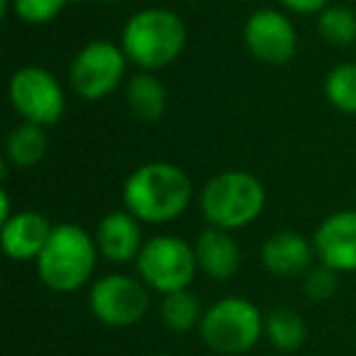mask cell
Returning <instances> with one entry per match:
<instances>
[{
  "label": "cell",
  "mask_w": 356,
  "mask_h": 356,
  "mask_svg": "<svg viewBox=\"0 0 356 356\" xmlns=\"http://www.w3.org/2000/svg\"><path fill=\"white\" fill-rule=\"evenodd\" d=\"M95 244L103 259L113 264L137 261L142 252V222L127 210H110L95 227Z\"/></svg>",
  "instance_id": "obj_13"
},
{
  "label": "cell",
  "mask_w": 356,
  "mask_h": 356,
  "mask_svg": "<svg viewBox=\"0 0 356 356\" xmlns=\"http://www.w3.org/2000/svg\"><path fill=\"white\" fill-rule=\"evenodd\" d=\"M13 208H10V193L6 188L0 191V222H6V220L13 218Z\"/></svg>",
  "instance_id": "obj_25"
},
{
  "label": "cell",
  "mask_w": 356,
  "mask_h": 356,
  "mask_svg": "<svg viewBox=\"0 0 356 356\" xmlns=\"http://www.w3.org/2000/svg\"><path fill=\"white\" fill-rule=\"evenodd\" d=\"M264 337L278 351H298L307 341V325L291 307H276L264 315Z\"/></svg>",
  "instance_id": "obj_17"
},
{
  "label": "cell",
  "mask_w": 356,
  "mask_h": 356,
  "mask_svg": "<svg viewBox=\"0 0 356 356\" xmlns=\"http://www.w3.org/2000/svg\"><path fill=\"white\" fill-rule=\"evenodd\" d=\"M302 293H305V298L312 302L330 300L337 293V271H332L325 264L312 266L310 271L302 276Z\"/></svg>",
  "instance_id": "obj_23"
},
{
  "label": "cell",
  "mask_w": 356,
  "mask_h": 356,
  "mask_svg": "<svg viewBox=\"0 0 356 356\" xmlns=\"http://www.w3.org/2000/svg\"><path fill=\"white\" fill-rule=\"evenodd\" d=\"M317 32L332 47H351L356 42V13L346 6H327L317 15Z\"/></svg>",
  "instance_id": "obj_20"
},
{
  "label": "cell",
  "mask_w": 356,
  "mask_h": 356,
  "mask_svg": "<svg viewBox=\"0 0 356 356\" xmlns=\"http://www.w3.org/2000/svg\"><path fill=\"white\" fill-rule=\"evenodd\" d=\"M325 95L332 108L344 115H356V64L346 61L327 74Z\"/></svg>",
  "instance_id": "obj_21"
},
{
  "label": "cell",
  "mask_w": 356,
  "mask_h": 356,
  "mask_svg": "<svg viewBox=\"0 0 356 356\" xmlns=\"http://www.w3.org/2000/svg\"><path fill=\"white\" fill-rule=\"evenodd\" d=\"M198 271H203L213 281H227L239 268V244L227 229L208 227L198 234L193 244Z\"/></svg>",
  "instance_id": "obj_15"
},
{
  "label": "cell",
  "mask_w": 356,
  "mask_h": 356,
  "mask_svg": "<svg viewBox=\"0 0 356 356\" xmlns=\"http://www.w3.org/2000/svg\"><path fill=\"white\" fill-rule=\"evenodd\" d=\"M51 229H54V225L42 213L20 210L3 222V232H0L3 252L13 261H37L49 242Z\"/></svg>",
  "instance_id": "obj_12"
},
{
  "label": "cell",
  "mask_w": 356,
  "mask_h": 356,
  "mask_svg": "<svg viewBox=\"0 0 356 356\" xmlns=\"http://www.w3.org/2000/svg\"><path fill=\"white\" fill-rule=\"evenodd\" d=\"M137 271L144 286L161 296L186 291L198 271L195 249L181 237L159 234L144 242L137 257Z\"/></svg>",
  "instance_id": "obj_6"
},
{
  "label": "cell",
  "mask_w": 356,
  "mask_h": 356,
  "mask_svg": "<svg viewBox=\"0 0 356 356\" xmlns=\"http://www.w3.org/2000/svg\"><path fill=\"white\" fill-rule=\"evenodd\" d=\"M8 95L25 122L49 127L61 120L66 110V95L51 71L42 66H22L13 74Z\"/></svg>",
  "instance_id": "obj_8"
},
{
  "label": "cell",
  "mask_w": 356,
  "mask_h": 356,
  "mask_svg": "<svg viewBox=\"0 0 356 356\" xmlns=\"http://www.w3.org/2000/svg\"><path fill=\"white\" fill-rule=\"evenodd\" d=\"M244 3H249V0H244Z\"/></svg>",
  "instance_id": "obj_29"
},
{
  "label": "cell",
  "mask_w": 356,
  "mask_h": 356,
  "mask_svg": "<svg viewBox=\"0 0 356 356\" xmlns=\"http://www.w3.org/2000/svg\"><path fill=\"white\" fill-rule=\"evenodd\" d=\"M198 332L210 351L239 356L252 351L264 337V315L252 300L229 296L205 310Z\"/></svg>",
  "instance_id": "obj_5"
},
{
  "label": "cell",
  "mask_w": 356,
  "mask_h": 356,
  "mask_svg": "<svg viewBox=\"0 0 356 356\" xmlns=\"http://www.w3.org/2000/svg\"><path fill=\"white\" fill-rule=\"evenodd\" d=\"M205 310L200 307L198 296L186 288V291L168 293L161 298V305H159V317H161L163 327L176 334H186V332L200 327Z\"/></svg>",
  "instance_id": "obj_19"
},
{
  "label": "cell",
  "mask_w": 356,
  "mask_h": 356,
  "mask_svg": "<svg viewBox=\"0 0 356 356\" xmlns=\"http://www.w3.org/2000/svg\"><path fill=\"white\" fill-rule=\"evenodd\" d=\"M124 210L139 222L166 225L178 220L193 200L188 173L176 163L149 161L134 168L122 188Z\"/></svg>",
  "instance_id": "obj_1"
},
{
  "label": "cell",
  "mask_w": 356,
  "mask_h": 356,
  "mask_svg": "<svg viewBox=\"0 0 356 356\" xmlns=\"http://www.w3.org/2000/svg\"><path fill=\"white\" fill-rule=\"evenodd\" d=\"M98 254L95 237L81 225H56L44 252L37 259V276L49 291L74 293L90 281Z\"/></svg>",
  "instance_id": "obj_3"
},
{
  "label": "cell",
  "mask_w": 356,
  "mask_h": 356,
  "mask_svg": "<svg viewBox=\"0 0 356 356\" xmlns=\"http://www.w3.org/2000/svg\"><path fill=\"white\" fill-rule=\"evenodd\" d=\"M154 356H176V354H154Z\"/></svg>",
  "instance_id": "obj_27"
},
{
  "label": "cell",
  "mask_w": 356,
  "mask_h": 356,
  "mask_svg": "<svg viewBox=\"0 0 356 356\" xmlns=\"http://www.w3.org/2000/svg\"><path fill=\"white\" fill-rule=\"evenodd\" d=\"M127 64L129 61L120 44L108 40L88 42L83 49H79L69 66L71 88L88 103L108 98L122 83Z\"/></svg>",
  "instance_id": "obj_7"
},
{
  "label": "cell",
  "mask_w": 356,
  "mask_h": 356,
  "mask_svg": "<svg viewBox=\"0 0 356 356\" xmlns=\"http://www.w3.org/2000/svg\"><path fill=\"white\" fill-rule=\"evenodd\" d=\"M124 100L139 122H159L166 113V88L152 71H139L127 81Z\"/></svg>",
  "instance_id": "obj_16"
},
{
  "label": "cell",
  "mask_w": 356,
  "mask_h": 356,
  "mask_svg": "<svg viewBox=\"0 0 356 356\" xmlns=\"http://www.w3.org/2000/svg\"><path fill=\"white\" fill-rule=\"evenodd\" d=\"M184 20L168 8H144L122 27L120 47L129 64L142 71H159L173 64L186 47Z\"/></svg>",
  "instance_id": "obj_2"
},
{
  "label": "cell",
  "mask_w": 356,
  "mask_h": 356,
  "mask_svg": "<svg viewBox=\"0 0 356 356\" xmlns=\"http://www.w3.org/2000/svg\"><path fill=\"white\" fill-rule=\"evenodd\" d=\"M69 6V0H13V13L27 25H47Z\"/></svg>",
  "instance_id": "obj_22"
},
{
  "label": "cell",
  "mask_w": 356,
  "mask_h": 356,
  "mask_svg": "<svg viewBox=\"0 0 356 356\" xmlns=\"http://www.w3.org/2000/svg\"><path fill=\"white\" fill-rule=\"evenodd\" d=\"M266 205L261 181L249 171H222L213 176L200 191V210L210 227L242 229L252 225Z\"/></svg>",
  "instance_id": "obj_4"
},
{
  "label": "cell",
  "mask_w": 356,
  "mask_h": 356,
  "mask_svg": "<svg viewBox=\"0 0 356 356\" xmlns=\"http://www.w3.org/2000/svg\"><path fill=\"white\" fill-rule=\"evenodd\" d=\"M278 3L296 15H320L330 6V0H278Z\"/></svg>",
  "instance_id": "obj_24"
},
{
  "label": "cell",
  "mask_w": 356,
  "mask_h": 356,
  "mask_svg": "<svg viewBox=\"0 0 356 356\" xmlns=\"http://www.w3.org/2000/svg\"><path fill=\"white\" fill-rule=\"evenodd\" d=\"M103 3H120V0H103Z\"/></svg>",
  "instance_id": "obj_26"
},
{
  "label": "cell",
  "mask_w": 356,
  "mask_h": 356,
  "mask_svg": "<svg viewBox=\"0 0 356 356\" xmlns=\"http://www.w3.org/2000/svg\"><path fill=\"white\" fill-rule=\"evenodd\" d=\"M315 254L337 273L356 271V210H337L315 229Z\"/></svg>",
  "instance_id": "obj_11"
},
{
  "label": "cell",
  "mask_w": 356,
  "mask_h": 356,
  "mask_svg": "<svg viewBox=\"0 0 356 356\" xmlns=\"http://www.w3.org/2000/svg\"><path fill=\"white\" fill-rule=\"evenodd\" d=\"M312 257H317L315 244L305 234L293 232V229H281L271 234L261 247L264 268L278 278L305 276L312 268Z\"/></svg>",
  "instance_id": "obj_14"
},
{
  "label": "cell",
  "mask_w": 356,
  "mask_h": 356,
  "mask_svg": "<svg viewBox=\"0 0 356 356\" xmlns=\"http://www.w3.org/2000/svg\"><path fill=\"white\" fill-rule=\"evenodd\" d=\"M47 154L44 127L32 122H22L10 129L6 139V159L17 168H30L40 163Z\"/></svg>",
  "instance_id": "obj_18"
},
{
  "label": "cell",
  "mask_w": 356,
  "mask_h": 356,
  "mask_svg": "<svg viewBox=\"0 0 356 356\" xmlns=\"http://www.w3.org/2000/svg\"><path fill=\"white\" fill-rule=\"evenodd\" d=\"M88 307L98 322L108 327H132L149 310V293L142 278L127 273H108L90 286Z\"/></svg>",
  "instance_id": "obj_9"
},
{
  "label": "cell",
  "mask_w": 356,
  "mask_h": 356,
  "mask_svg": "<svg viewBox=\"0 0 356 356\" xmlns=\"http://www.w3.org/2000/svg\"><path fill=\"white\" fill-rule=\"evenodd\" d=\"M244 47L257 61L268 66H281L296 56L298 32L291 17L273 8L252 13L244 22Z\"/></svg>",
  "instance_id": "obj_10"
},
{
  "label": "cell",
  "mask_w": 356,
  "mask_h": 356,
  "mask_svg": "<svg viewBox=\"0 0 356 356\" xmlns=\"http://www.w3.org/2000/svg\"><path fill=\"white\" fill-rule=\"evenodd\" d=\"M69 3H81V0H69Z\"/></svg>",
  "instance_id": "obj_28"
}]
</instances>
